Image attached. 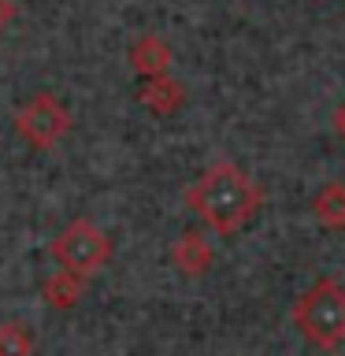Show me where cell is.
<instances>
[{
  "instance_id": "cell-1",
  "label": "cell",
  "mask_w": 345,
  "mask_h": 356,
  "mask_svg": "<svg viewBox=\"0 0 345 356\" xmlns=\"http://www.w3.org/2000/svg\"><path fill=\"white\" fill-rule=\"evenodd\" d=\"M186 208L193 211L208 230L230 238V234L245 230L256 216H260L264 189L249 171H241L238 163H211L208 171H200L197 182L186 189Z\"/></svg>"
},
{
  "instance_id": "cell-2",
  "label": "cell",
  "mask_w": 345,
  "mask_h": 356,
  "mask_svg": "<svg viewBox=\"0 0 345 356\" xmlns=\"http://www.w3.org/2000/svg\"><path fill=\"white\" fill-rule=\"evenodd\" d=\"M294 327L308 345L323 353H338L345 345V282L316 278L294 300Z\"/></svg>"
},
{
  "instance_id": "cell-3",
  "label": "cell",
  "mask_w": 345,
  "mask_h": 356,
  "mask_svg": "<svg viewBox=\"0 0 345 356\" xmlns=\"http://www.w3.org/2000/svg\"><path fill=\"white\" fill-rule=\"evenodd\" d=\"M49 256L56 260V267L89 278V275H97L100 267L111 264V256H115V241H111L108 230L97 227L93 219H74V222H67V227L52 238Z\"/></svg>"
},
{
  "instance_id": "cell-4",
  "label": "cell",
  "mask_w": 345,
  "mask_h": 356,
  "mask_svg": "<svg viewBox=\"0 0 345 356\" xmlns=\"http://www.w3.org/2000/svg\"><path fill=\"white\" fill-rule=\"evenodd\" d=\"M74 119H71V108L63 104L56 93H38L30 97L26 104L15 111V134L26 145L33 149H52V145H60L67 134H71Z\"/></svg>"
},
{
  "instance_id": "cell-5",
  "label": "cell",
  "mask_w": 345,
  "mask_h": 356,
  "mask_svg": "<svg viewBox=\"0 0 345 356\" xmlns=\"http://www.w3.org/2000/svg\"><path fill=\"white\" fill-rule=\"evenodd\" d=\"M171 264L182 278H204L216 264V249L200 230H182L171 245Z\"/></svg>"
},
{
  "instance_id": "cell-6",
  "label": "cell",
  "mask_w": 345,
  "mask_h": 356,
  "mask_svg": "<svg viewBox=\"0 0 345 356\" xmlns=\"http://www.w3.org/2000/svg\"><path fill=\"white\" fill-rule=\"evenodd\" d=\"M127 60H130L134 71L141 74V82H149V78L171 74L175 52H171V44H167V38H160V33H141V38L130 44Z\"/></svg>"
},
{
  "instance_id": "cell-7",
  "label": "cell",
  "mask_w": 345,
  "mask_h": 356,
  "mask_svg": "<svg viewBox=\"0 0 345 356\" xmlns=\"http://www.w3.org/2000/svg\"><path fill=\"white\" fill-rule=\"evenodd\" d=\"M138 100L145 104V111H152L156 119H171L178 108L186 104V86L178 78L163 74V78H149L138 89Z\"/></svg>"
},
{
  "instance_id": "cell-8",
  "label": "cell",
  "mask_w": 345,
  "mask_h": 356,
  "mask_svg": "<svg viewBox=\"0 0 345 356\" xmlns=\"http://www.w3.org/2000/svg\"><path fill=\"white\" fill-rule=\"evenodd\" d=\"M86 286H89V278L74 275V271H63V267H56L52 275H45L41 297H45V305L56 308V312H71V308L82 305Z\"/></svg>"
},
{
  "instance_id": "cell-9",
  "label": "cell",
  "mask_w": 345,
  "mask_h": 356,
  "mask_svg": "<svg viewBox=\"0 0 345 356\" xmlns=\"http://www.w3.org/2000/svg\"><path fill=\"white\" fill-rule=\"evenodd\" d=\"M312 216L323 230H345V178H330L312 197Z\"/></svg>"
},
{
  "instance_id": "cell-10",
  "label": "cell",
  "mask_w": 345,
  "mask_h": 356,
  "mask_svg": "<svg viewBox=\"0 0 345 356\" xmlns=\"http://www.w3.org/2000/svg\"><path fill=\"white\" fill-rule=\"evenodd\" d=\"M33 330L22 319H4L0 323V356H33Z\"/></svg>"
},
{
  "instance_id": "cell-11",
  "label": "cell",
  "mask_w": 345,
  "mask_h": 356,
  "mask_svg": "<svg viewBox=\"0 0 345 356\" xmlns=\"http://www.w3.org/2000/svg\"><path fill=\"white\" fill-rule=\"evenodd\" d=\"M11 19H15V4H11V0H0V30H4Z\"/></svg>"
},
{
  "instance_id": "cell-12",
  "label": "cell",
  "mask_w": 345,
  "mask_h": 356,
  "mask_svg": "<svg viewBox=\"0 0 345 356\" xmlns=\"http://www.w3.org/2000/svg\"><path fill=\"white\" fill-rule=\"evenodd\" d=\"M334 130H338V138L345 141V100H342L338 108H334Z\"/></svg>"
}]
</instances>
